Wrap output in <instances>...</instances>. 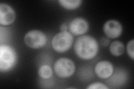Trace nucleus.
I'll list each match as a JSON object with an SVG mask.
<instances>
[{
    "mask_svg": "<svg viewBox=\"0 0 134 89\" xmlns=\"http://www.w3.org/2000/svg\"><path fill=\"white\" fill-rule=\"evenodd\" d=\"M16 19V12L10 5L5 3H0V24L7 26L13 23Z\"/></svg>",
    "mask_w": 134,
    "mask_h": 89,
    "instance_id": "8",
    "label": "nucleus"
},
{
    "mask_svg": "<svg viewBox=\"0 0 134 89\" xmlns=\"http://www.w3.org/2000/svg\"><path fill=\"white\" fill-rule=\"evenodd\" d=\"M75 65L71 59L61 57L54 62V71L55 74L60 78L66 79L72 76L75 71Z\"/></svg>",
    "mask_w": 134,
    "mask_h": 89,
    "instance_id": "4",
    "label": "nucleus"
},
{
    "mask_svg": "<svg viewBox=\"0 0 134 89\" xmlns=\"http://www.w3.org/2000/svg\"><path fill=\"white\" fill-rule=\"evenodd\" d=\"M100 43L102 45V46L106 48V47H107V46L110 45V40L107 37H103L100 40Z\"/></svg>",
    "mask_w": 134,
    "mask_h": 89,
    "instance_id": "15",
    "label": "nucleus"
},
{
    "mask_svg": "<svg viewBox=\"0 0 134 89\" xmlns=\"http://www.w3.org/2000/svg\"><path fill=\"white\" fill-rule=\"evenodd\" d=\"M18 55L16 50L8 45L0 46V71L6 73L11 71L16 66Z\"/></svg>",
    "mask_w": 134,
    "mask_h": 89,
    "instance_id": "2",
    "label": "nucleus"
},
{
    "mask_svg": "<svg viewBox=\"0 0 134 89\" xmlns=\"http://www.w3.org/2000/svg\"><path fill=\"white\" fill-rule=\"evenodd\" d=\"M134 40L132 39L127 44L126 46V51L128 56L130 58H131V60H134V51H133V49H134Z\"/></svg>",
    "mask_w": 134,
    "mask_h": 89,
    "instance_id": "13",
    "label": "nucleus"
},
{
    "mask_svg": "<svg viewBox=\"0 0 134 89\" xmlns=\"http://www.w3.org/2000/svg\"><path fill=\"white\" fill-rule=\"evenodd\" d=\"M37 74L41 79H49L53 75V69L49 65H43L39 67Z\"/></svg>",
    "mask_w": 134,
    "mask_h": 89,
    "instance_id": "12",
    "label": "nucleus"
},
{
    "mask_svg": "<svg viewBox=\"0 0 134 89\" xmlns=\"http://www.w3.org/2000/svg\"><path fill=\"white\" fill-rule=\"evenodd\" d=\"M24 42L29 48L39 49L43 48L47 43L48 38L45 33L39 29L28 31L24 36Z\"/></svg>",
    "mask_w": 134,
    "mask_h": 89,
    "instance_id": "5",
    "label": "nucleus"
},
{
    "mask_svg": "<svg viewBox=\"0 0 134 89\" xmlns=\"http://www.w3.org/2000/svg\"><path fill=\"white\" fill-rule=\"evenodd\" d=\"M82 0H59L58 3L65 10H74L82 5Z\"/></svg>",
    "mask_w": 134,
    "mask_h": 89,
    "instance_id": "11",
    "label": "nucleus"
},
{
    "mask_svg": "<svg viewBox=\"0 0 134 89\" xmlns=\"http://www.w3.org/2000/svg\"><path fill=\"white\" fill-rule=\"evenodd\" d=\"M73 35L69 31H60L54 36L52 40V48L58 53L65 52L73 44Z\"/></svg>",
    "mask_w": 134,
    "mask_h": 89,
    "instance_id": "3",
    "label": "nucleus"
},
{
    "mask_svg": "<svg viewBox=\"0 0 134 89\" xmlns=\"http://www.w3.org/2000/svg\"><path fill=\"white\" fill-rule=\"evenodd\" d=\"M77 56L83 60H90L97 56L99 44L94 37L90 35H82L78 37L74 45Z\"/></svg>",
    "mask_w": 134,
    "mask_h": 89,
    "instance_id": "1",
    "label": "nucleus"
},
{
    "mask_svg": "<svg viewBox=\"0 0 134 89\" xmlns=\"http://www.w3.org/2000/svg\"><path fill=\"white\" fill-rule=\"evenodd\" d=\"M103 31L108 39H115L122 34V25L116 20H108L103 25Z\"/></svg>",
    "mask_w": 134,
    "mask_h": 89,
    "instance_id": "6",
    "label": "nucleus"
},
{
    "mask_svg": "<svg viewBox=\"0 0 134 89\" xmlns=\"http://www.w3.org/2000/svg\"><path fill=\"white\" fill-rule=\"evenodd\" d=\"M68 28L73 35L82 36L89 29V23L83 17H75L70 22Z\"/></svg>",
    "mask_w": 134,
    "mask_h": 89,
    "instance_id": "7",
    "label": "nucleus"
},
{
    "mask_svg": "<svg viewBox=\"0 0 134 89\" xmlns=\"http://www.w3.org/2000/svg\"><path fill=\"white\" fill-rule=\"evenodd\" d=\"M87 89H108L109 87L106 85L100 82H96L91 84L87 87Z\"/></svg>",
    "mask_w": 134,
    "mask_h": 89,
    "instance_id": "14",
    "label": "nucleus"
},
{
    "mask_svg": "<svg viewBox=\"0 0 134 89\" xmlns=\"http://www.w3.org/2000/svg\"><path fill=\"white\" fill-rule=\"evenodd\" d=\"M94 71L97 77L101 79H108L114 73V67L112 63L107 60H102L96 63Z\"/></svg>",
    "mask_w": 134,
    "mask_h": 89,
    "instance_id": "9",
    "label": "nucleus"
},
{
    "mask_svg": "<svg viewBox=\"0 0 134 89\" xmlns=\"http://www.w3.org/2000/svg\"><path fill=\"white\" fill-rule=\"evenodd\" d=\"M125 46L122 42L116 40L112 42L109 46L110 52L114 56H120L125 52Z\"/></svg>",
    "mask_w": 134,
    "mask_h": 89,
    "instance_id": "10",
    "label": "nucleus"
},
{
    "mask_svg": "<svg viewBox=\"0 0 134 89\" xmlns=\"http://www.w3.org/2000/svg\"><path fill=\"white\" fill-rule=\"evenodd\" d=\"M68 29V26L65 23H62L60 26V31H67Z\"/></svg>",
    "mask_w": 134,
    "mask_h": 89,
    "instance_id": "16",
    "label": "nucleus"
}]
</instances>
